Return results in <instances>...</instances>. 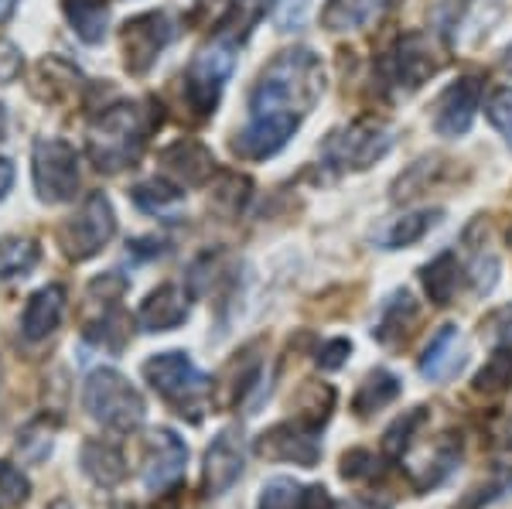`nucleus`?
Masks as SVG:
<instances>
[{
    "label": "nucleus",
    "mask_w": 512,
    "mask_h": 509,
    "mask_svg": "<svg viewBox=\"0 0 512 509\" xmlns=\"http://www.w3.org/2000/svg\"><path fill=\"white\" fill-rule=\"evenodd\" d=\"M512 387V346H492L489 363L475 373V390L485 397L506 393Z\"/></svg>",
    "instance_id": "obj_32"
},
{
    "label": "nucleus",
    "mask_w": 512,
    "mask_h": 509,
    "mask_svg": "<svg viewBox=\"0 0 512 509\" xmlns=\"http://www.w3.org/2000/svg\"><path fill=\"white\" fill-rule=\"evenodd\" d=\"M478 103H482V79H478V76H461L454 86L444 89V96L437 100L434 130L441 137L468 134V130H472Z\"/></svg>",
    "instance_id": "obj_14"
},
{
    "label": "nucleus",
    "mask_w": 512,
    "mask_h": 509,
    "mask_svg": "<svg viewBox=\"0 0 512 509\" xmlns=\"http://www.w3.org/2000/svg\"><path fill=\"white\" fill-rule=\"evenodd\" d=\"M113 509H137V506H130V503H120V506H113Z\"/></svg>",
    "instance_id": "obj_48"
},
{
    "label": "nucleus",
    "mask_w": 512,
    "mask_h": 509,
    "mask_svg": "<svg viewBox=\"0 0 512 509\" xmlns=\"http://www.w3.org/2000/svg\"><path fill=\"white\" fill-rule=\"evenodd\" d=\"M113 236H117V216H113V205L103 192H89L86 202L76 209V216L65 219L59 229L62 253L76 264L103 253Z\"/></svg>",
    "instance_id": "obj_5"
},
{
    "label": "nucleus",
    "mask_w": 512,
    "mask_h": 509,
    "mask_svg": "<svg viewBox=\"0 0 512 509\" xmlns=\"http://www.w3.org/2000/svg\"><path fill=\"white\" fill-rule=\"evenodd\" d=\"M270 4H274V0H229L226 14H222V21H219L216 38L229 41V45L246 41L250 38V31L260 24L263 14L270 11Z\"/></svg>",
    "instance_id": "obj_27"
},
{
    "label": "nucleus",
    "mask_w": 512,
    "mask_h": 509,
    "mask_svg": "<svg viewBox=\"0 0 512 509\" xmlns=\"http://www.w3.org/2000/svg\"><path fill=\"white\" fill-rule=\"evenodd\" d=\"M4 134H7V106L0 103V141H4Z\"/></svg>",
    "instance_id": "obj_45"
},
{
    "label": "nucleus",
    "mask_w": 512,
    "mask_h": 509,
    "mask_svg": "<svg viewBox=\"0 0 512 509\" xmlns=\"http://www.w3.org/2000/svg\"><path fill=\"white\" fill-rule=\"evenodd\" d=\"M321 89H325V69L311 48H291L280 52L260 82L250 93V117H297L315 110Z\"/></svg>",
    "instance_id": "obj_1"
},
{
    "label": "nucleus",
    "mask_w": 512,
    "mask_h": 509,
    "mask_svg": "<svg viewBox=\"0 0 512 509\" xmlns=\"http://www.w3.org/2000/svg\"><path fill=\"white\" fill-rule=\"evenodd\" d=\"M509 496H512V465H495L489 482L468 489L465 496L454 503V509H489V506L502 503V499H509Z\"/></svg>",
    "instance_id": "obj_31"
},
{
    "label": "nucleus",
    "mask_w": 512,
    "mask_h": 509,
    "mask_svg": "<svg viewBox=\"0 0 512 509\" xmlns=\"http://www.w3.org/2000/svg\"><path fill=\"white\" fill-rule=\"evenodd\" d=\"M437 223H441V209L407 212V216H396L379 229L376 243L383 246V250H403V246H414V243L424 240Z\"/></svg>",
    "instance_id": "obj_23"
},
{
    "label": "nucleus",
    "mask_w": 512,
    "mask_h": 509,
    "mask_svg": "<svg viewBox=\"0 0 512 509\" xmlns=\"http://www.w3.org/2000/svg\"><path fill=\"white\" fill-rule=\"evenodd\" d=\"M144 380L161 400L175 407V414L188 417L192 424L202 421V410L212 397V380L202 373L188 352H158L144 363Z\"/></svg>",
    "instance_id": "obj_3"
},
{
    "label": "nucleus",
    "mask_w": 512,
    "mask_h": 509,
    "mask_svg": "<svg viewBox=\"0 0 512 509\" xmlns=\"http://www.w3.org/2000/svg\"><path fill=\"white\" fill-rule=\"evenodd\" d=\"M400 390H403L400 376H393L390 369H376V373H369L366 380H362V387L352 400V410L359 417H369V414H376V410L390 407L393 400L400 397Z\"/></svg>",
    "instance_id": "obj_29"
},
{
    "label": "nucleus",
    "mask_w": 512,
    "mask_h": 509,
    "mask_svg": "<svg viewBox=\"0 0 512 509\" xmlns=\"http://www.w3.org/2000/svg\"><path fill=\"white\" fill-rule=\"evenodd\" d=\"M328 509H393L386 496H349V499H332Z\"/></svg>",
    "instance_id": "obj_42"
},
{
    "label": "nucleus",
    "mask_w": 512,
    "mask_h": 509,
    "mask_svg": "<svg viewBox=\"0 0 512 509\" xmlns=\"http://www.w3.org/2000/svg\"><path fill=\"white\" fill-rule=\"evenodd\" d=\"M332 496L325 486H301L291 475H277L260 489L256 509H328Z\"/></svg>",
    "instance_id": "obj_19"
},
{
    "label": "nucleus",
    "mask_w": 512,
    "mask_h": 509,
    "mask_svg": "<svg viewBox=\"0 0 512 509\" xmlns=\"http://www.w3.org/2000/svg\"><path fill=\"white\" fill-rule=\"evenodd\" d=\"M52 434H55V428H48L45 417H38V421H31L28 428L18 434V451L28 458V462H41V458L52 451V441H55Z\"/></svg>",
    "instance_id": "obj_35"
},
{
    "label": "nucleus",
    "mask_w": 512,
    "mask_h": 509,
    "mask_svg": "<svg viewBox=\"0 0 512 509\" xmlns=\"http://www.w3.org/2000/svg\"><path fill=\"white\" fill-rule=\"evenodd\" d=\"M14 185V164L7 158H0V202L7 199V192H11Z\"/></svg>",
    "instance_id": "obj_44"
},
{
    "label": "nucleus",
    "mask_w": 512,
    "mask_h": 509,
    "mask_svg": "<svg viewBox=\"0 0 512 509\" xmlns=\"http://www.w3.org/2000/svg\"><path fill=\"white\" fill-rule=\"evenodd\" d=\"M188 465V445L178 438L171 428H158L151 431L144 448V469H140V479H144V489L154 492V496H164L168 489H175L185 475Z\"/></svg>",
    "instance_id": "obj_12"
},
{
    "label": "nucleus",
    "mask_w": 512,
    "mask_h": 509,
    "mask_svg": "<svg viewBox=\"0 0 512 509\" xmlns=\"http://www.w3.org/2000/svg\"><path fill=\"white\" fill-rule=\"evenodd\" d=\"M62 11L69 18L72 31L86 41V45H99L110 28V0H62Z\"/></svg>",
    "instance_id": "obj_25"
},
{
    "label": "nucleus",
    "mask_w": 512,
    "mask_h": 509,
    "mask_svg": "<svg viewBox=\"0 0 512 509\" xmlns=\"http://www.w3.org/2000/svg\"><path fill=\"white\" fill-rule=\"evenodd\" d=\"M465 366V346H461V332L458 325H441L437 335L427 342L424 356H420V376L431 383H441V380H451L458 369Z\"/></svg>",
    "instance_id": "obj_18"
},
{
    "label": "nucleus",
    "mask_w": 512,
    "mask_h": 509,
    "mask_svg": "<svg viewBox=\"0 0 512 509\" xmlns=\"http://www.w3.org/2000/svg\"><path fill=\"white\" fill-rule=\"evenodd\" d=\"M502 69H506L509 76H512V45L506 48V52H502Z\"/></svg>",
    "instance_id": "obj_46"
},
{
    "label": "nucleus",
    "mask_w": 512,
    "mask_h": 509,
    "mask_svg": "<svg viewBox=\"0 0 512 509\" xmlns=\"http://www.w3.org/2000/svg\"><path fill=\"white\" fill-rule=\"evenodd\" d=\"M82 404H86L93 421L117 434H134L147 421V404L140 397V390L110 366H99L86 376Z\"/></svg>",
    "instance_id": "obj_4"
},
{
    "label": "nucleus",
    "mask_w": 512,
    "mask_h": 509,
    "mask_svg": "<svg viewBox=\"0 0 512 509\" xmlns=\"http://www.w3.org/2000/svg\"><path fill=\"white\" fill-rule=\"evenodd\" d=\"M417 322V301L410 291H393L390 298L379 305L376 325H373V339L379 346H396L403 335L410 332V325Z\"/></svg>",
    "instance_id": "obj_22"
},
{
    "label": "nucleus",
    "mask_w": 512,
    "mask_h": 509,
    "mask_svg": "<svg viewBox=\"0 0 512 509\" xmlns=\"http://www.w3.org/2000/svg\"><path fill=\"white\" fill-rule=\"evenodd\" d=\"M489 335H492V346H512V308L495 311L489 318Z\"/></svg>",
    "instance_id": "obj_41"
},
{
    "label": "nucleus",
    "mask_w": 512,
    "mask_h": 509,
    "mask_svg": "<svg viewBox=\"0 0 512 509\" xmlns=\"http://www.w3.org/2000/svg\"><path fill=\"white\" fill-rule=\"evenodd\" d=\"M468 277H472L475 294H492L495 284H499V257L495 253H485L482 246L475 250L472 267H468Z\"/></svg>",
    "instance_id": "obj_37"
},
{
    "label": "nucleus",
    "mask_w": 512,
    "mask_h": 509,
    "mask_svg": "<svg viewBox=\"0 0 512 509\" xmlns=\"http://www.w3.org/2000/svg\"><path fill=\"white\" fill-rule=\"evenodd\" d=\"M379 69H383V79L400 93H414L441 69V55H437V48L424 31H410V35L396 41L393 52L379 62Z\"/></svg>",
    "instance_id": "obj_10"
},
{
    "label": "nucleus",
    "mask_w": 512,
    "mask_h": 509,
    "mask_svg": "<svg viewBox=\"0 0 512 509\" xmlns=\"http://www.w3.org/2000/svg\"><path fill=\"white\" fill-rule=\"evenodd\" d=\"M31 496V482L11 462H0V506H21Z\"/></svg>",
    "instance_id": "obj_36"
},
{
    "label": "nucleus",
    "mask_w": 512,
    "mask_h": 509,
    "mask_svg": "<svg viewBox=\"0 0 512 509\" xmlns=\"http://www.w3.org/2000/svg\"><path fill=\"white\" fill-rule=\"evenodd\" d=\"M383 462L386 458H379L376 451H369V448H352V451H345L342 455V479L345 482H376V479H383Z\"/></svg>",
    "instance_id": "obj_34"
},
{
    "label": "nucleus",
    "mask_w": 512,
    "mask_h": 509,
    "mask_svg": "<svg viewBox=\"0 0 512 509\" xmlns=\"http://www.w3.org/2000/svg\"><path fill=\"white\" fill-rule=\"evenodd\" d=\"M79 465H82V472L103 489H113L127 479V458H123V451L113 445V441H103V438H89L86 445H82Z\"/></svg>",
    "instance_id": "obj_21"
},
{
    "label": "nucleus",
    "mask_w": 512,
    "mask_h": 509,
    "mask_svg": "<svg viewBox=\"0 0 512 509\" xmlns=\"http://www.w3.org/2000/svg\"><path fill=\"white\" fill-rule=\"evenodd\" d=\"M62 311H65V291L59 284H48V287H38L35 294L28 298L24 305V315H21V335L28 342H41L59 328L62 322Z\"/></svg>",
    "instance_id": "obj_20"
},
{
    "label": "nucleus",
    "mask_w": 512,
    "mask_h": 509,
    "mask_svg": "<svg viewBox=\"0 0 512 509\" xmlns=\"http://www.w3.org/2000/svg\"><path fill=\"white\" fill-rule=\"evenodd\" d=\"M31 178L41 202L62 205L79 192V154L62 137H41L31 151Z\"/></svg>",
    "instance_id": "obj_6"
},
{
    "label": "nucleus",
    "mask_w": 512,
    "mask_h": 509,
    "mask_svg": "<svg viewBox=\"0 0 512 509\" xmlns=\"http://www.w3.org/2000/svg\"><path fill=\"white\" fill-rule=\"evenodd\" d=\"M349 356H352V342L349 339H328V342H321V346H318L315 363L332 373V369H342L345 363H349Z\"/></svg>",
    "instance_id": "obj_39"
},
{
    "label": "nucleus",
    "mask_w": 512,
    "mask_h": 509,
    "mask_svg": "<svg viewBox=\"0 0 512 509\" xmlns=\"http://www.w3.org/2000/svg\"><path fill=\"white\" fill-rule=\"evenodd\" d=\"M485 113H489L492 127L499 130V134L506 137V141L512 144V86H506V89H495L492 100H489V106H485Z\"/></svg>",
    "instance_id": "obj_38"
},
{
    "label": "nucleus",
    "mask_w": 512,
    "mask_h": 509,
    "mask_svg": "<svg viewBox=\"0 0 512 509\" xmlns=\"http://www.w3.org/2000/svg\"><path fill=\"white\" fill-rule=\"evenodd\" d=\"M178 24L168 11H147L130 18L120 28V45H123V65L130 76H147L154 69V62L161 59L164 48L175 41Z\"/></svg>",
    "instance_id": "obj_8"
},
{
    "label": "nucleus",
    "mask_w": 512,
    "mask_h": 509,
    "mask_svg": "<svg viewBox=\"0 0 512 509\" xmlns=\"http://www.w3.org/2000/svg\"><path fill=\"white\" fill-rule=\"evenodd\" d=\"M304 14H308V0H284V11H280V31H291L297 24L304 21Z\"/></svg>",
    "instance_id": "obj_43"
},
{
    "label": "nucleus",
    "mask_w": 512,
    "mask_h": 509,
    "mask_svg": "<svg viewBox=\"0 0 512 509\" xmlns=\"http://www.w3.org/2000/svg\"><path fill=\"white\" fill-rule=\"evenodd\" d=\"M393 147V130L379 120H355L352 127L335 130L325 141V164L332 168L366 171L369 164L386 158Z\"/></svg>",
    "instance_id": "obj_9"
},
{
    "label": "nucleus",
    "mask_w": 512,
    "mask_h": 509,
    "mask_svg": "<svg viewBox=\"0 0 512 509\" xmlns=\"http://www.w3.org/2000/svg\"><path fill=\"white\" fill-rule=\"evenodd\" d=\"M161 106L147 103H113L93 120L86 137V151L99 171H123L130 168L140 151H144L147 137L158 130Z\"/></svg>",
    "instance_id": "obj_2"
},
{
    "label": "nucleus",
    "mask_w": 512,
    "mask_h": 509,
    "mask_svg": "<svg viewBox=\"0 0 512 509\" xmlns=\"http://www.w3.org/2000/svg\"><path fill=\"white\" fill-rule=\"evenodd\" d=\"M24 69V55L21 48L14 45V41L0 38V86H7V82H14L21 76Z\"/></svg>",
    "instance_id": "obj_40"
},
{
    "label": "nucleus",
    "mask_w": 512,
    "mask_h": 509,
    "mask_svg": "<svg viewBox=\"0 0 512 509\" xmlns=\"http://www.w3.org/2000/svg\"><path fill=\"white\" fill-rule=\"evenodd\" d=\"M420 281H424V291L434 305H451L454 294H458V281H461V267H458V257L451 250L437 253V257L420 270Z\"/></svg>",
    "instance_id": "obj_26"
},
{
    "label": "nucleus",
    "mask_w": 512,
    "mask_h": 509,
    "mask_svg": "<svg viewBox=\"0 0 512 509\" xmlns=\"http://www.w3.org/2000/svg\"><path fill=\"white\" fill-rule=\"evenodd\" d=\"M130 199L147 216H175L181 205H185V192H181V185H171L164 178H151V182H140L130 188Z\"/></svg>",
    "instance_id": "obj_30"
},
{
    "label": "nucleus",
    "mask_w": 512,
    "mask_h": 509,
    "mask_svg": "<svg viewBox=\"0 0 512 509\" xmlns=\"http://www.w3.org/2000/svg\"><path fill=\"white\" fill-rule=\"evenodd\" d=\"M243 472H246L243 438H239L233 428L219 431L216 438H212V445L205 448V465H202L205 496H212V499L226 496V492L233 489L239 479H243Z\"/></svg>",
    "instance_id": "obj_13"
},
{
    "label": "nucleus",
    "mask_w": 512,
    "mask_h": 509,
    "mask_svg": "<svg viewBox=\"0 0 512 509\" xmlns=\"http://www.w3.org/2000/svg\"><path fill=\"white\" fill-rule=\"evenodd\" d=\"M386 11V0H328L321 11V24L328 31H355L369 28Z\"/></svg>",
    "instance_id": "obj_24"
},
{
    "label": "nucleus",
    "mask_w": 512,
    "mask_h": 509,
    "mask_svg": "<svg viewBox=\"0 0 512 509\" xmlns=\"http://www.w3.org/2000/svg\"><path fill=\"white\" fill-rule=\"evenodd\" d=\"M318 428L304 424L301 417L297 421H280L274 428H267L256 438L253 451L270 462H294L301 469H315L321 462V438Z\"/></svg>",
    "instance_id": "obj_11"
},
{
    "label": "nucleus",
    "mask_w": 512,
    "mask_h": 509,
    "mask_svg": "<svg viewBox=\"0 0 512 509\" xmlns=\"http://www.w3.org/2000/svg\"><path fill=\"white\" fill-rule=\"evenodd\" d=\"M188 322V294L178 284H161L144 298L137 311L140 332H171V328Z\"/></svg>",
    "instance_id": "obj_17"
},
{
    "label": "nucleus",
    "mask_w": 512,
    "mask_h": 509,
    "mask_svg": "<svg viewBox=\"0 0 512 509\" xmlns=\"http://www.w3.org/2000/svg\"><path fill=\"white\" fill-rule=\"evenodd\" d=\"M297 127H301L297 117H250V127L236 134L233 151L246 161H267L284 151Z\"/></svg>",
    "instance_id": "obj_15"
},
{
    "label": "nucleus",
    "mask_w": 512,
    "mask_h": 509,
    "mask_svg": "<svg viewBox=\"0 0 512 509\" xmlns=\"http://www.w3.org/2000/svg\"><path fill=\"white\" fill-rule=\"evenodd\" d=\"M161 164H164V171L175 178V185H188V188L205 185L216 175V158H212V151L198 141H188V137L164 147Z\"/></svg>",
    "instance_id": "obj_16"
},
{
    "label": "nucleus",
    "mask_w": 512,
    "mask_h": 509,
    "mask_svg": "<svg viewBox=\"0 0 512 509\" xmlns=\"http://www.w3.org/2000/svg\"><path fill=\"white\" fill-rule=\"evenodd\" d=\"M233 48L236 45L216 38V41H209L205 48H198V55L188 62L185 93H188V106H192L198 117H209V113H216L222 89H226V82H229V76H233V69H236Z\"/></svg>",
    "instance_id": "obj_7"
},
{
    "label": "nucleus",
    "mask_w": 512,
    "mask_h": 509,
    "mask_svg": "<svg viewBox=\"0 0 512 509\" xmlns=\"http://www.w3.org/2000/svg\"><path fill=\"white\" fill-rule=\"evenodd\" d=\"M38 257L41 253L31 240H0V281L31 274Z\"/></svg>",
    "instance_id": "obj_33"
},
{
    "label": "nucleus",
    "mask_w": 512,
    "mask_h": 509,
    "mask_svg": "<svg viewBox=\"0 0 512 509\" xmlns=\"http://www.w3.org/2000/svg\"><path fill=\"white\" fill-rule=\"evenodd\" d=\"M48 509H72V503H65V499H55V503L48 506Z\"/></svg>",
    "instance_id": "obj_47"
},
{
    "label": "nucleus",
    "mask_w": 512,
    "mask_h": 509,
    "mask_svg": "<svg viewBox=\"0 0 512 509\" xmlns=\"http://www.w3.org/2000/svg\"><path fill=\"white\" fill-rule=\"evenodd\" d=\"M427 421H431L427 407L403 410V414L396 417V421L383 434V455L390 458V462H403V455H407V451L417 445V434L427 428Z\"/></svg>",
    "instance_id": "obj_28"
}]
</instances>
